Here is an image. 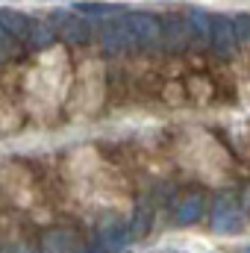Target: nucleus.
Instances as JSON below:
<instances>
[{
  "label": "nucleus",
  "instance_id": "f257e3e1",
  "mask_svg": "<svg viewBox=\"0 0 250 253\" xmlns=\"http://www.w3.org/2000/svg\"><path fill=\"white\" fill-rule=\"evenodd\" d=\"M47 24H50V30L56 33V39H62L68 44H88L91 36L97 33V30H94V21H88V18L80 15V12H65V9L50 12Z\"/></svg>",
  "mask_w": 250,
  "mask_h": 253
},
{
  "label": "nucleus",
  "instance_id": "f03ea898",
  "mask_svg": "<svg viewBox=\"0 0 250 253\" xmlns=\"http://www.w3.org/2000/svg\"><path fill=\"white\" fill-rule=\"evenodd\" d=\"M126 27L132 39V50H153L159 47V21L147 12H126Z\"/></svg>",
  "mask_w": 250,
  "mask_h": 253
},
{
  "label": "nucleus",
  "instance_id": "7ed1b4c3",
  "mask_svg": "<svg viewBox=\"0 0 250 253\" xmlns=\"http://www.w3.org/2000/svg\"><path fill=\"white\" fill-rule=\"evenodd\" d=\"M27 30H30V18L12 9H0V50L6 56L15 53L18 44H27Z\"/></svg>",
  "mask_w": 250,
  "mask_h": 253
},
{
  "label": "nucleus",
  "instance_id": "20e7f679",
  "mask_svg": "<svg viewBox=\"0 0 250 253\" xmlns=\"http://www.w3.org/2000/svg\"><path fill=\"white\" fill-rule=\"evenodd\" d=\"M100 44L109 56H118L132 50V39H129V27H126V12H118L115 18H106L100 24Z\"/></svg>",
  "mask_w": 250,
  "mask_h": 253
},
{
  "label": "nucleus",
  "instance_id": "39448f33",
  "mask_svg": "<svg viewBox=\"0 0 250 253\" xmlns=\"http://www.w3.org/2000/svg\"><path fill=\"white\" fill-rule=\"evenodd\" d=\"M212 230L221 236H233L242 233V209L230 194H221L212 206Z\"/></svg>",
  "mask_w": 250,
  "mask_h": 253
},
{
  "label": "nucleus",
  "instance_id": "423d86ee",
  "mask_svg": "<svg viewBox=\"0 0 250 253\" xmlns=\"http://www.w3.org/2000/svg\"><path fill=\"white\" fill-rule=\"evenodd\" d=\"M209 44H212L215 53L224 56V59L236 56V50H239V36H236L233 18H227V15H215V18H212V39H209Z\"/></svg>",
  "mask_w": 250,
  "mask_h": 253
},
{
  "label": "nucleus",
  "instance_id": "0eeeda50",
  "mask_svg": "<svg viewBox=\"0 0 250 253\" xmlns=\"http://www.w3.org/2000/svg\"><path fill=\"white\" fill-rule=\"evenodd\" d=\"M188 44V27L183 15H165L159 21V47L165 50H183Z\"/></svg>",
  "mask_w": 250,
  "mask_h": 253
},
{
  "label": "nucleus",
  "instance_id": "6e6552de",
  "mask_svg": "<svg viewBox=\"0 0 250 253\" xmlns=\"http://www.w3.org/2000/svg\"><path fill=\"white\" fill-rule=\"evenodd\" d=\"M129 245V230L124 221L118 218H106L97 227V248L100 251H124Z\"/></svg>",
  "mask_w": 250,
  "mask_h": 253
},
{
  "label": "nucleus",
  "instance_id": "1a4fd4ad",
  "mask_svg": "<svg viewBox=\"0 0 250 253\" xmlns=\"http://www.w3.org/2000/svg\"><path fill=\"white\" fill-rule=\"evenodd\" d=\"M186 27H188V44H200V47L209 44V39H212V18L203 9H188Z\"/></svg>",
  "mask_w": 250,
  "mask_h": 253
},
{
  "label": "nucleus",
  "instance_id": "9d476101",
  "mask_svg": "<svg viewBox=\"0 0 250 253\" xmlns=\"http://www.w3.org/2000/svg\"><path fill=\"white\" fill-rule=\"evenodd\" d=\"M200 215H203V197H200V194H188V197L180 200V206H177V212H174V221L183 224V227H188V224H197Z\"/></svg>",
  "mask_w": 250,
  "mask_h": 253
},
{
  "label": "nucleus",
  "instance_id": "9b49d317",
  "mask_svg": "<svg viewBox=\"0 0 250 253\" xmlns=\"http://www.w3.org/2000/svg\"><path fill=\"white\" fill-rule=\"evenodd\" d=\"M56 42V33L50 30V24H42V21H30V30H27V47L30 50H44Z\"/></svg>",
  "mask_w": 250,
  "mask_h": 253
},
{
  "label": "nucleus",
  "instance_id": "f8f14e48",
  "mask_svg": "<svg viewBox=\"0 0 250 253\" xmlns=\"http://www.w3.org/2000/svg\"><path fill=\"white\" fill-rule=\"evenodd\" d=\"M124 9L126 6H109V3H74V12L85 15L88 21H106V18H115Z\"/></svg>",
  "mask_w": 250,
  "mask_h": 253
},
{
  "label": "nucleus",
  "instance_id": "ddd939ff",
  "mask_svg": "<svg viewBox=\"0 0 250 253\" xmlns=\"http://www.w3.org/2000/svg\"><path fill=\"white\" fill-rule=\"evenodd\" d=\"M150 209L147 206H138L135 209V221H132V227H129V236H135V239H141V236H147V230H150Z\"/></svg>",
  "mask_w": 250,
  "mask_h": 253
},
{
  "label": "nucleus",
  "instance_id": "4468645a",
  "mask_svg": "<svg viewBox=\"0 0 250 253\" xmlns=\"http://www.w3.org/2000/svg\"><path fill=\"white\" fill-rule=\"evenodd\" d=\"M74 236L71 233H47L44 236V248L47 251H68V248H74Z\"/></svg>",
  "mask_w": 250,
  "mask_h": 253
},
{
  "label": "nucleus",
  "instance_id": "2eb2a0df",
  "mask_svg": "<svg viewBox=\"0 0 250 253\" xmlns=\"http://www.w3.org/2000/svg\"><path fill=\"white\" fill-rule=\"evenodd\" d=\"M233 24H236V36H239V42H248L250 44V15H236Z\"/></svg>",
  "mask_w": 250,
  "mask_h": 253
},
{
  "label": "nucleus",
  "instance_id": "dca6fc26",
  "mask_svg": "<svg viewBox=\"0 0 250 253\" xmlns=\"http://www.w3.org/2000/svg\"><path fill=\"white\" fill-rule=\"evenodd\" d=\"M248 212H250V189H248Z\"/></svg>",
  "mask_w": 250,
  "mask_h": 253
},
{
  "label": "nucleus",
  "instance_id": "f3484780",
  "mask_svg": "<svg viewBox=\"0 0 250 253\" xmlns=\"http://www.w3.org/2000/svg\"><path fill=\"white\" fill-rule=\"evenodd\" d=\"M3 56H6V53H3V50H0V59H3Z\"/></svg>",
  "mask_w": 250,
  "mask_h": 253
}]
</instances>
